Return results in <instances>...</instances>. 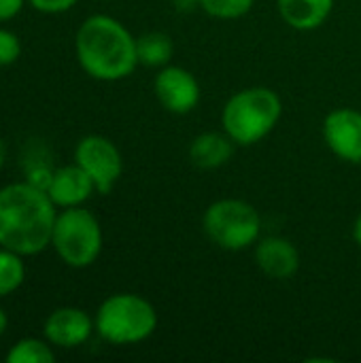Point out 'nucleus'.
Wrapping results in <instances>:
<instances>
[{"label": "nucleus", "mask_w": 361, "mask_h": 363, "mask_svg": "<svg viewBox=\"0 0 361 363\" xmlns=\"http://www.w3.org/2000/svg\"><path fill=\"white\" fill-rule=\"evenodd\" d=\"M57 211L45 189L11 183L0 189V247L21 257L38 255L51 245Z\"/></svg>", "instance_id": "obj_1"}, {"label": "nucleus", "mask_w": 361, "mask_h": 363, "mask_svg": "<svg viewBox=\"0 0 361 363\" xmlns=\"http://www.w3.org/2000/svg\"><path fill=\"white\" fill-rule=\"evenodd\" d=\"M74 51L81 68L96 81H121L138 66L136 36L111 15H89L77 30Z\"/></svg>", "instance_id": "obj_2"}, {"label": "nucleus", "mask_w": 361, "mask_h": 363, "mask_svg": "<svg viewBox=\"0 0 361 363\" xmlns=\"http://www.w3.org/2000/svg\"><path fill=\"white\" fill-rule=\"evenodd\" d=\"M281 115V96L272 87L253 85L228 98L221 108V130L236 147H253L277 128Z\"/></svg>", "instance_id": "obj_3"}, {"label": "nucleus", "mask_w": 361, "mask_h": 363, "mask_svg": "<svg viewBox=\"0 0 361 363\" xmlns=\"http://www.w3.org/2000/svg\"><path fill=\"white\" fill-rule=\"evenodd\" d=\"M155 306L138 294H113L109 296L96 313V332L102 340L130 347L140 345L151 338L157 330Z\"/></svg>", "instance_id": "obj_4"}, {"label": "nucleus", "mask_w": 361, "mask_h": 363, "mask_svg": "<svg viewBox=\"0 0 361 363\" xmlns=\"http://www.w3.org/2000/svg\"><path fill=\"white\" fill-rule=\"evenodd\" d=\"M202 230L206 238L230 253L255 247L262 236L260 211L240 198H221L206 206L202 215Z\"/></svg>", "instance_id": "obj_5"}, {"label": "nucleus", "mask_w": 361, "mask_h": 363, "mask_svg": "<svg viewBox=\"0 0 361 363\" xmlns=\"http://www.w3.org/2000/svg\"><path fill=\"white\" fill-rule=\"evenodd\" d=\"M102 245V228L91 211L83 206H70L57 213L51 232V247L66 266L79 270L89 268L100 257Z\"/></svg>", "instance_id": "obj_6"}, {"label": "nucleus", "mask_w": 361, "mask_h": 363, "mask_svg": "<svg viewBox=\"0 0 361 363\" xmlns=\"http://www.w3.org/2000/svg\"><path fill=\"white\" fill-rule=\"evenodd\" d=\"M74 162L91 177L96 191L102 196L113 191L123 172L121 151L111 138L100 134H87L77 143Z\"/></svg>", "instance_id": "obj_7"}, {"label": "nucleus", "mask_w": 361, "mask_h": 363, "mask_svg": "<svg viewBox=\"0 0 361 363\" xmlns=\"http://www.w3.org/2000/svg\"><path fill=\"white\" fill-rule=\"evenodd\" d=\"M157 102L172 115H187L200 104V83L196 74L183 66L166 64L153 81Z\"/></svg>", "instance_id": "obj_8"}, {"label": "nucleus", "mask_w": 361, "mask_h": 363, "mask_svg": "<svg viewBox=\"0 0 361 363\" xmlns=\"http://www.w3.org/2000/svg\"><path fill=\"white\" fill-rule=\"evenodd\" d=\"M328 149L347 164H361V111L351 106L334 108L323 119Z\"/></svg>", "instance_id": "obj_9"}, {"label": "nucleus", "mask_w": 361, "mask_h": 363, "mask_svg": "<svg viewBox=\"0 0 361 363\" xmlns=\"http://www.w3.org/2000/svg\"><path fill=\"white\" fill-rule=\"evenodd\" d=\"M43 332L49 345L60 349H77L91 338L96 323L83 308L62 306L47 317Z\"/></svg>", "instance_id": "obj_10"}, {"label": "nucleus", "mask_w": 361, "mask_h": 363, "mask_svg": "<svg viewBox=\"0 0 361 363\" xmlns=\"http://www.w3.org/2000/svg\"><path fill=\"white\" fill-rule=\"evenodd\" d=\"M255 266L272 281L294 279L300 270V251L285 236H266L255 242Z\"/></svg>", "instance_id": "obj_11"}, {"label": "nucleus", "mask_w": 361, "mask_h": 363, "mask_svg": "<svg viewBox=\"0 0 361 363\" xmlns=\"http://www.w3.org/2000/svg\"><path fill=\"white\" fill-rule=\"evenodd\" d=\"M94 191H96V185H94L91 177L77 162L53 170L51 183L47 187L49 198L60 208L81 206L83 202H87L91 198Z\"/></svg>", "instance_id": "obj_12"}, {"label": "nucleus", "mask_w": 361, "mask_h": 363, "mask_svg": "<svg viewBox=\"0 0 361 363\" xmlns=\"http://www.w3.org/2000/svg\"><path fill=\"white\" fill-rule=\"evenodd\" d=\"M236 143L221 130V132H202L189 143V162L200 170H217L226 166L234 155Z\"/></svg>", "instance_id": "obj_13"}, {"label": "nucleus", "mask_w": 361, "mask_h": 363, "mask_svg": "<svg viewBox=\"0 0 361 363\" xmlns=\"http://www.w3.org/2000/svg\"><path fill=\"white\" fill-rule=\"evenodd\" d=\"M277 6L281 19L289 28L298 32H313L330 19L334 0H277Z\"/></svg>", "instance_id": "obj_14"}, {"label": "nucleus", "mask_w": 361, "mask_h": 363, "mask_svg": "<svg viewBox=\"0 0 361 363\" xmlns=\"http://www.w3.org/2000/svg\"><path fill=\"white\" fill-rule=\"evenodd\" d=\"M136 53H138V64L149 68H162L172 60L174 40L166 32L151 30L136 38Z\"/></svg>", "instance_id": "obj_15"}, {"label": "nucleus", "mask_w": 361, "mask_h": 363, "mask_svg": "<svg viewBox=\"0 0 361 363\" xmlns=\"http://www.w3.org/2000/svg\"><path fill=\"white\" fill-rule=\"evenodd\" d=\"M26 279V264L19 253L0 247V298L17 291Z\"/></svg>", "instance_id": "obj_16"}, {"label": "nucleus", "mask_w": 361, "mask_h": 363, "mask_svg": "<svg viewBox=\"0 0 361 363\" xmlns=\"http://www.w3.org/2000/svg\"><path fill=\"white\" fill-rule=\"evenodd\" d=\"M9 363H53L55 353L45 340L38 338H23L13 345V349L4 357Z\"/></svg>", "instance_id": "obj_17"}, {"label": "nucleus", "mask_w": 361, "mask_h": 363, "mask_svg": "<svg viewBox=\"0 0 361 363\" xmlns=\"http://www.w3.org/2000/svg\"><path fill=\"white\" fill-rule=\"evenodd\" d=\"M257 0H200V9L215 19L245 17Z\"/></svg>", "instance_id": "obj_18"}, {"label": "nucleus", "mask_w": 361, "mask_h": 363, "mask_svg": "<svg viewBox=\"0 0 361 363\" xmlns=\"http://www.w3.org/2000/svg\"><path fill=\"white\" fill-rule=\"evenodd\" d=\"M21 55V43L17 34L0 28V66H11Z\"/></svg>", "instance_id": "obj_19"}, {"label": "nucleus", "mask_w": 361, "mask_h": 363, "mask_svg": "<svg viewBox=\"0 0 361 363\" xmlns=\"http://www.w3.org/2000/svg\"><path fill=\"white\" fill-rule=\"evenodd\" d=\"M36 11L40 13H49V15H55V13H64V11H70L79 0H28Z\"/></svg>", "instance_id": "obj_20"}, {"label": "nucleus", "mask_w": 361, "mask_h": 363, "mask_svg": "<svg viewBox=\"0 0 361 363\" xmlns=\"http://www.w3.org/2000/svg\"><path fill=\"white\" fill-rule=\"evenodd\" d=\"M51 174H53V170H49V168H45V166H36V168L30 170V174H28L26 181L32 183L34 187L47 191V187H49V183H51Z\"/></svg>", "instance_id": "obj_21"}, {"label": "nucleus", "mask_w": 361, "mask_h": 363, "mask_svg": "<svg viewBox=\"0 0 361 363\" xmlns=\"http://www.w3.org/2000/svg\"><path fill=\"white\" fill-rule=\"evenodd\" d=\"M26 0H0V21L13 19L21 9Z\"/></svg>", "instance_id": "obj_22"}, {"label": "nucleus", "mask_w": 361, "mask_h": 363, "mask_svg": "<svg viewBox=\"0 0 361 363\" xmlns=\"http://www.w3.org/2000/svg\"><path fill=\"white\" fill-rule=\"evenodd\" d=\"M172 6L179 13H194L196 9H200V0H172Z\"/></svg>", "instance_id": "obj_23"}, {"label": "nucleus", "mask_w": 361, "mask_h": 363, "mask_svg": "<svg viewBox=\"0 0 361 363\" xmlns=\"http://www.w3.org/2000/svg\"><path fill=\"white\" fill-rule=\"evenodd\" d=\"M353 240H355V245L361 249V213L357 215L355 223H353Z\"/></svg>", "instance_id": "obj_24"}, {"label": "nucleus", "mask_w": 361, "mask_h": 363, "mask_svg": "<svg viewBox=\"0 0 361 363\" xmlns=\"http://www.w3.org/2000/svg\"><path fill=\"white\" fill-rule=\"evenodd\" d=\"M6 325H9V317H6L4 308H0V336L6 332Z\"/></svg>", "instance_id": "obj_25"}, {"label": "nucleus", "mask_w": 361, "mask_h": 363, "mask_svg": "<svg viewBox=\"0 0 361 363\" xmlns=\"http://www.w3.org/2000/svg\"><path fill=\"white\" fill-rule=\"evenodd\" d=\"M4 160H6V145H4V140L0 138V168L4 166Z\"/></svg>", "instance_id": "obj_26"}]
</instances>
